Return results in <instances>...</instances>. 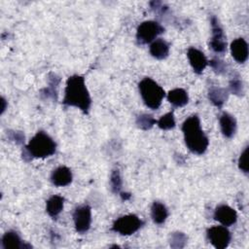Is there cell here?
Here are the masks:
<instances>
[{"instance_id": "2", "label": "cell", "mask_w": 249, "mask_h": 249, "mask_svg": "<svg viewBox=\"0 0 249 249\" xmlns=\"http://www.w3.org/2000/svg\"><path fill=\"white\" fill-rule=\"evenodd\" d=\"M184 141L190 152L196 155H203L209 145V139L201 128L197 115L188 117L182 124Z\"/></svg>"}, {"instance_id": "27", "label": "cell", "mask_w": 249, "mask_h": 249, "mask_svg": "<svg viewBox=\"0 0 249 249\" xmlns=\"http://www.w3.org/2000/svg\"><path fill=\"white\" fill-rule=\"evenodd\" d=\"M248 154H249V146L247 145L243 151L241 152L238 160H237V164H238V168L239 170H241L243 173L248 174L249 172V163H248Z\"/></svg>"}, {"instance_id": "3", "label": "cell", "mask_w": 249, "mask_h": 249, "mask_svg": "<svg viewBox=\"0 0 249 249\" xmlns=\"http://www.w3.org/2000/svg\"><path fill=\"white\" fill-rule=\"evenodd\" d=\"M56 151V143L45 131H38L22 150V159L29 161L32 159H46Z\"/></svg>"}, {"instance_id": "25", "label": "cell", "mask_w": 249, "mask_h": 249, "mask_svg": "<svg viewBox=\"0 0 249 249\" xmlns=\"http://www.w3.org/2000/svg\"><path fill=\"white\" fill-rule=\"evenodd\" d=\"M157 124L162 130L172 129L176 124L173 112H168L162 115L159 120H157Z\"/></svg>"}, {"instance_id": "18", "label": "cell", "mask_w": 249, "mask_h": 249, "mask_svg": "<svg viewBox=\"0 0 249 249\" xmlns=\"http://www.w3.org/2000/svg\"><path fill=\"white\" fill-rule=\"evenodd\" d=\"M64 206V197L59 195L52 196L46 202V211L52 218H56Z\"/></svg>"}, {"instance_id": "4", "label": "cell", "mask_w": 249, "mask_h": 249, "mask_svg": "<svg viewBox=\"0 0 249 249\" xmlns=\"http://www.w3.org/2000/svg\"><path fill=\"white\" fill-rule=\"evenodd\" d=\"M138 89L143 102L152 110H157L165 96L164 89L149 77H145L139 82Z\"/></svg>"}, {"instance_id": "7", "label": "cell", "mask_w": 249, "mask_h": 249, "mask_svg": "<svg viewBox=\"0 0 249 249\" xmlns=\"http://www.w3.org/2000/svg\"><path fill=\"white\" fill-rule=\"evenodd\" d=\"M211 24V39L209 41V48L216 53H223L227 49V38L224 33L217 17L212 16L210 19Z\"/></svg>"}, {"instance_id": "15", "label": "cell", "mask_w": 249, "mask_h": 249, "mask_svg": "<svg viewBox=\"0 0 249 249\" xmlns=\"http://www.w3.org/2000/svg\"><path fill=\"white\" fill-rule=\"evenodd\" d=\"M219 124L220 128L222 131V134L226 138H232L233 135L236 132V127H237V123L231 114L228 112H224L219 119Z\"/></svg>"}, {"instance_id": "24", "label": "cell", "mask_w": 249, "mask_h": 249, "mask_svg": "<svg viewBox=\"0 0 249 249\" xmlns=\"http://www.w3.org/2000/svg\"><path fill=\"white\" fill-rule=\"evenodd\" d=\"M110 187L111 191L114 194H119L122 192L123 188V180L121 176V172L118 168H114L110 175Z\"/></svg>"}, {"instance_id": "1", "label": "cell", "mask_w": 249, "mask_h": 249, "mask_svg": "<svg viewBox=\"0 0 249 249\" xmlns=\"http://www.w3.org/2000/svg\"><path fill=\"white\" fill-rule=\"evenodd\" d=\"M62 103L66 106L76 107L84 114H89L91 97L83 76L72 75L67 79Z\"/></svg>"}, {"instance_id": "21", "label": "cell", "mask_w": 249, "mask_h": 249, "mask_svg": "<svg viewBox=\"0 0 249 249\" xmlns=\"http://www.w3.org/2000/svg\"><path fill=\"white\" fill-rule=\"evenodd\" d=\"M151 217L155 224H163L168 217V210L166 206L160 201H154L151 206Z\"/></svg>"}, {"instance_id": "8", "label": "cell", "mask_w": 249, "mask_h": 249, "mask_svg": "<svg viewBox=\"0 0 249 249\" xmlns=\"http://www.w3.org/2000/svg\"><path fill=\"white\" fill-rule=\"evenodd\" d=\"M206 235L209 242L217 249L227 248L231 240V231L223 225L210 227L206 231Z\"/></svg>"}, {"instance_id": "30", "label": "cell", "mask_w": 249, "mask_h": 249, "mask_svg": "<svg viewBox=\"0 0 249 249\" xmlns=\"http://www.w3.org/2000/svg\"><path fill=\"white\" fill-rule=\"evenodd\" d=\"M120 196L123 200H128L131 197V195L129 193H124V192H121Z\"/></svg>"}, {"instance_id": "28", "label": "cell", "mask_w": 249, "mask_h": 249, "mask_svg": "<svg viewBox=\"0 0 249 249\" xmlns=\"http://www.w3.org/2000/svg\"><path fill=\"white\" fill-rule=\"evenodd\" d=\"M210 66L212 67V69L214 70V72L218 73V74H224L227 72V63L223 60H221L220 58H213L212 60L209 61Z\"/></svg>"}, {"instance_id": "31", "label": "cell", "mask_w": 249, "mask_h": 249, "mask_svg": "<svg viewBox=\"0 0 249 249\" xmlns=\"http://www.w3.org/2000/svg\"><path fill=\"white\" fill-rule=\"evenodd\" d=\"M1 103H2V107H1V114L4 113V111L6 110V107H7V101L4 97L1 98Z\"/></svg>"}, {"instance_id": "22", "label": "cell", "mask_w": 249, "mask_h": 249, "mask_svg": "<svg viewBox=\"0 0 249 249\" xmlns=\"http://www.w3.org/2000/svg\"><path fill=\"white\" fill-rule=\"evenodd\" d=\"M168 241L171 248L181 249L184 248L185 245L187 244L188 236L182 231H174L170 233Z\"/></svg>"}, {"instance_id": "14", "label": "cell", "mask_w": 249, "mask_h": 249, "mask_svg": "<svg viewBox=\"0 0 249 249\" xmlns=\"http://www.w3.org/2000/svg\"><path fill=\"white\" fill-rule=\"evenodd\" d=\"M73 179L72 171L69 167L65 165H60L53 170L51 174V182L55 187H65L68 186Z\"/></svg>"}, {"instance_id": "9", "label": "cell", "mask_w": 249, "mask_h": 249, "mask_svg": "<svg viewBox=\"0 0 249 249\" xmlns=\"http://www.w3.org/2000/svg\"><path fill=\"white\" fill-rule=\"evenodd\" d=\"M73 221L78 233H86L91 225V208L88 204L79 205L74 209Z\"/></svg>"}, {"instance_id": "11", "label": "cell", "mask_w": 249, "mask_h": 249, "mask_svg": "<svg viewBox=\"0 0 249 249\" xmlns=\"http://www.w3.org/2000/svg\"><path fill=\"white\" fill-rule=\"evenodd\" d=\"M187 56L194 72L196 74H201L208 65V60L205 54L196 48H189L187 51Z\"/></svg>"}, {"instance_id": "23", "label": "cell", "mask_w": 249, "mask_h": 249, "mask_svg": "<svg viewBox=\"0 0 249 249\" xmlns=\"http://www.w3.org/2000/svg\"><path fill=\"white\" fill-rule=\"evenodd\" d=\"M135 123L140 129L149 130L157 124V120L152 115L143 113L137 116Z\"/></svg>"}, {"instance_id": "12", "label": "cell", "mask_w": 249, "mask_h": 249, "mask_svg": "<svg viewBox=\"0 0 249 249\" xmlns=\"http://www.w3.org/2000/svg\"><path fill=\"white\" fill-rule=\"evenodd\" d=\"M1 246L3 249H28L32 246L21 240L18 233L15 231H6L1 238Z\"/></svg>"}, {"instance_id": "29", "label": "cell", "mask_w": 249, "mask_h": 249, "mask_svg": "<svg viewBox=\"0 0 249 249\" xmlns=\"http://www.w3.org/2000/svg\"><path fill=\"white\" fill-rule=\"evenodd\" d=\"M7 135H8V138L15 142L16 144L18 145H20V144H23L24 143V134L21 132V131H17V130H9L7 131Z\"/></svg>"}, {"instance_id": "16", "label": "cell", "mask_w": 249, "mask_h": 249, "mask_svg": "<svg viewBox=\"0 0 249 249\" xmlns=\"http://www.w3.org/2000/svg\"><path fill=\"white\" fill-rule=\"evenodd\" d=\"M169 48H170V46L165 40L159 38L151 43L149 52L153 57H155L156 59L161 60L168 56Z\"/></svg>"}, {"instance_id": "26", "label": "cell", "mask_w": 249, "mask_h": 249, "mask_svg": "<svg viewBox=\"0 0 249 249\" xmlns=\"http://www.w3.org/2000/svg\"><path fill=\"white\" fill-rule=\"evenodd\" d=\"M229 91L237 96H242L244 94V85L238 75L231 79L229 85Z\"/></svg>"}, {"instance_id": "13", "label": "cell", "mask_w": 249, "mask_h": 249, "mask_svg": "<svg viewBox=\"0 0 249 249\" xmlns=\"http://www.w3.org/2000/svg\"><path fill=\"white\" fill-rule=\"evenodd\" d=\"M231 53L233 59L238 63L246 62L248 58V44L244 38L239 37L231 43Z\"/></svg>"}, {"instance_id": "20", "label": "cell", "mask_w": 249, "mask_h": 249, "mask_svg": "<svg viewBox=\"0 0 249 249\" xmlns=\"http://www.w3.org/2000/svg\"><path fill=\"white\" fill-rule=\"evenodd\" d=\"M59 83L60 78L54 73H50L48 76V87L41 90V95L46 98H52L55 100L57 97V89Z\"/></svg>"}, {"instance_id": "10", "label": "cell", "mask_w": 249, "mask_h": 249, "mask_svg": "<svg viewBox=\"0 0 249 249\" xmlns=\"http://www.w3.org/2000/svg\"><path fill=\"white\" fill-rule=\"evenodd\" d=\"M214 219L225 227L232 226L237 221L236 211L227 204H220L214 210Z\"/></svg>"}, {"instance_id": "17", "label": "cell", "mask_w": 249, "mask_h": 249, "mask_svg": "<svg viewBox=\"0 0 249 249\" xmlns=\"http://www.w3.org/2000/svg\"><path fill=\"white\" fill-rule=\"evenodd\" d=\"M229 89L221 87H211L208 90V99L210 102L218 107L222 108L223 105L227 102L229 97Z\"/></svg>"}, {"instance_id": "19", "label": "cell", "mask_w": 249, "mask_h": 249, "mask_svg": "<svg viewBox=\"0 0 249 249\" xmlns=\"http://www.w3.org/2000/svg\"><path fill=\"white\" fill-rule=\"evenodd\" d=\"M167 100L174 107H183L188 104L189 95L184 89L176 88L169 90L167 93Z\"/></svg>"}, {"instance_id": "6", "label": "cell", "mask_w": 249, "mask_h": 249, "mask_svg": "<svg viewBox=\"0 0 249 249\" xmlns=\"http://www.w3.org/2000/svg\"><path fill=\"white\" fill-rule=\"evenodd\" d=\"M164 32V27L155 20H145L141 22L136 30V41L139 45L152 43L156 38Z\"/></svg>"}, {"instance_id": "5", "label": "cell", "mask_w": 249, "mask_h": 249, "mask_svg": "<svg viewBox=\"0 0 249 249\" xmlns=\"http://www.w3.org/2000/svg\"><path fill=\"white\" fill-rule=\"evenodd\" d=\"M144 222L135 214H127L119 217L112 225V231L121 235H131L139 231Z\"/></svg>"}]
</instances>
